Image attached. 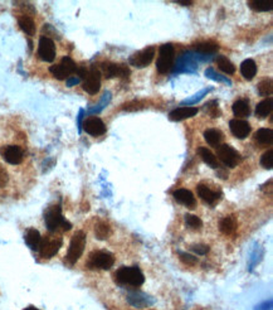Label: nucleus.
Listing matches in <instances>:
<instances>
[{
    "label": "nucleus",
    "mask_w": 273,
    "mask_h": 310,
    "mask_svg": "<svg viewBox=\"0 0 273 310\" xmlns=\"http://www.w3.org/2000/svg\"><path fill=\"white\" fill-rule=\"evenodd\" d=\"M44 222H46L47 228L51 232H54L57 228H62L63 231H70L72 228V225L63 217L62 208L59 204L48 207L44 212Z\"/></svg>",
    "instance_id": "obj_1"
},
{
    "label": "nucleus",
    "mask_w": 273,
    "mask_h": 310,
    "mask_svg": "<svg viewBox=\"0 0 273 310\" xmlns=\"http://www.w3.org/2000/svg\"><path fill=\"white\" fill-rule=\"evenodd\" d=\"M115 279L121 285L132 286V288H139L145 283V276H144L143 271L139 267H130V266H122L116 271Z\"/></svg>",
    "instance_id": "obj_2"
},
{
    "label": "nucleus",
    "mask_w": 273,
    "mask_h": 310,
    "mask_svg": "<svg viewBox=\"0 0 273 310\" xmlns=\"http://www.w3.org/2000/svg\"><path fill=\"white\" fill-rule=\"evenodd\" d=\"M175 62V48L172 43L162 44L159 48L156 59V70L160 75H166L172 71Z\"/></svg>",
    "instance_id": "obj_3"
},
{
    "label": "nucleus",
    "mask_w": 273,
    "mask_h": 310,
    "mask_svg": "<svg viewBox=\"0 0 273 310\" xmlns=\"http://www.w3.org/2000/svg\"><path fill=\"white\" fill-rule=\"evenodd\" d=\"M86 247V233L83 231H78L73 235L72 240H71L70 247H68L67 256H65V261L70 265L76 264L82 256L83 251Z\"/></svg>",
    "instance_id": "obj_4"
},
{
    "label": "nucleus",
    "mask_w": 273,
    "mask_h": 310,
    "mask_svg": "<svg viewBox=\"0 0 273 310\" xmlns=\"http://www.w3.org/2000/svg\"><path fill=\"white\" fill-rule=\"evenodd\" d=\"M115 264V259L110 252L94 251L88 257L87 267L91 270H110Z\"/></svg>",
    "instance_id": "obj_5"
},
{
    "label": "nucleus",
    "mask_w": 273,
    "mask_h": 310,
    "mask_svg": "<svg viewBox=\"0 0 273 310\" xmlns=\"http://www.w3.org/2000/svg\"><path fill=\"white\" fill-rule=\"evenodd\" d=\"M217 159H219L228 168H235L242 162L241 154L228 144H220L217 146Z\"/></svg>",
    "instance_id": "obj_6"
},
{
    "label": "nucleus",
    "mask_w": 273,
    "mask_h": 310,
    "mask_svg": "<svg viewBox=\"0 0 273 310\" xmlns=\"http://www.w3.org/2000/svg\"><path fill=\"white\" fill-rule=\"evenodd\" d=\"M99 73L104 75L107 80L114 77L127 78L130 76V70L123 63H114V62H104L101 63V70Z\"/></svg>",
    "instance_id": "obj_7"
},
{
    "label": "nucleus",
    "mask_w": 273,
    "mask_h": 310,
    "mask_svg": "<svg viewBox=\"0 0 273 310\" xmlns=\"http://www.w3.org/2000/svg\"><path fill=\"white\" fill-rule=\"evenodd\" d=\"M63 240L61 237L51 238L44 237L41 240V245H39V254L43 259H52L54 255L58 254L59 249L62 247Z\"/></svg>",
    "instance_id": "obj_8"
},
{
    "label": "nucleus",
    "mask_w": 273,
    "mask_h": 310,
    "mask_svg": "<svg viewBox=\"0 0 273 310\" xmlns=\"http://www.w3.org/2000/svg\"><path fill=\"white\" fill-rule=\"evenodd\" d=\"M83 90L88 95H96L101 88V73L99 70L92 67L87 71L86 76L83 77L82 83Z\"/></svg>",
    "instance_id": "obj_9"
},
{
    "label": "nucleus",
    "mask_w": 273,
    "mask_h": 310,
    "mask_svg": "<svg viewBox=\"0 0 273 310\" xmlns=\"http://www.w3.org/2000/svg\"><path fill=\"white\" fill-rule=\"evenodd\" d=\"M38 56L44 62H53L56 58V44L49 37L42 36L39 39Z\"/></svg>",
    "instance_id": "obj_10"
},
{
    "label": "nucleus",
    "mask_w": 273,
    "mask_h": 310,
    "mask_svg": "<svg viewBox=\"0 0 273 310\" xmlns=\"http://www.w3.org/2000/svg\"><path fill=\"white\" fill-rule=\"evenodd\" d=\"M155 58V48L154 47H148V48L143 49V51L136 52L135 54L130 57V63L133 67L144 68L149 66Z\"/></svg>",
    "instance_id": "obj_11"
},
{
    "label": "nucleus",
    "mask_w": 273,
    "mask_h": 310,
    "mask_svg": "<svg viewBox=\"0 0 273 310\" xmlns=\"http://www.w3.org/2000/svg\"><path fill=\"white\" fill-rule=\"evenodd\" d=\"M83 130L91 136H101L106 133V125L99 117L90 116L83 121Z\"/></svg>",
    "instance_id": "obj_12"
},
{
    "label": "nucleus",
    "mask_w": 273,
    "mask_h": 310,
    "mask_svg": "<svg viewBox=\"0 0 273 310\" xmlns=\"http://www.w3.org/2000/svg\"><path fill=\"white\" fill-rule=\"evenodd\" d=\"M229 129L237 139H246L251 134L252 128L247 120L233 119L229 122Z\"/></svg>",
    "instance_id": "obj_13"
},
{
    "label": "nucleus",
    "mask_w": 273,
    "mask_h": 310,
    "mask_svg": "<svg viewBox=\"0 0 273 310\" xmlns=\"http://www.w3.org/2000/svg\"><path fill=\"white\" fill-rule=\"evenodd\" d=\"M3 158L5 159V162L9 163L12 165H18L23 162V157H24V153H23L22 148L18 145H9L5 146L2 151Z\"/></svg>",
    "instance_id": "obj_14"
},
{
    "label": "nucleus",
    "mask_w": 273,
    "mask_h": 310,
    "mask_svg": "<svg viewBox=\"0 0 273 310\" xmlns=\"http://www.w3.org/2000/svg\"><path fill=\"white\" fill-rule=\"evenodd\" d=\"M173 196H174L175 201H177L178 203L183 204V206L189 207V208H194V207H195L196 204L195 197H194V194L191 193L189 189L185 188L177 189V191L173 193Z\"/></svg>",
    "instance_id": "obj_15"
},
{
    "label": "nucleus",
    "mask_w": 273,
    "mask_h": 310,
    "mask_svg": "<svg viewBox=\"0 0 273 310\" xmlns=\"http://www.w3.org/2000/svg\"><path fill=\"white\" fill-rule=\"evenodd\" d=\"M196 192H198V196L203 199V202H206L207 204H211V206H214L220 198V192H213L206 184H199Z\"/></svg>",
    "instance_id": "obj_16"
},
{
    "label": "nucleus",
    "mask_w": 273,
    "mask_h": 310,
    "mask_svg": "<svg viewBox=\"0 0 273 310\" xmlns=\"http://www.w3.org/2000/svg\"><path fill=\"white\" fill-rule=\"evenodd\" d=\"M198 114V109L196 107H178V109L173 110L169 114V119L172 121H183V120L193 117Z\"/></svg>",
    "instance_id": "obj_17"
},
{
    "label": "nucleus",
    "mask_w": 273,
    "mask_h": 310,
    "mask_svg": "<svg viewBox=\"0 0 273 310\" xmlns=\"http://www.w3.org/2000/svg\"><path fill=\"white\" fill-rule=\"evenodd\" d=\"M254 140H256V143L259 144L261 146L271 145V144L273 143L272 129L262 128V129H259V130H257V133L254 134Z\"/></svg>",
    "instance_id": "obj_18"
},
{
    "label": "nucleus",
    "mask_w": 273,
    "mask_h": 310,
    "mask_svg": "<svg viewBox=\"0 0 273 310\" xmlns=\"http://www.w3.org/2000/svg\"><path fill=\"white\" fill-rule=\"evenodd\" d=\"M232 111L235 117L238 119H243L251 114V109H249V102L246 99H240L233 104Z\"/></svg>",
    "instance_id": "obj_19"
},
{
    "label": "nucleus",
    "mask_w": 273,
    "mask_h": 310,
    "mask_svg": "<svg viewBox=\"0 0 273 310\" xmlns=\"http://www.w3.org/2000/svg\"><path fill=\"white\" fill-rule=\"evenodd\" d=\"M24 238L28 247L33 250V251H38L42 240V236L41 233H39V231H37L36 228H28V231L25 232Z\"/></svg>",
    "instance_id": "obj_20"
},
{
    "label": "nucleus",
    "mask_w": 273,
    "mask_h": 310,
    "mask_svg": "<svg viewBox=\"0 0 273 310\" xmlns=\"http://www.w3.org/2000/svg\"><path fill=\"white\" fill-rule=\"evenodd\" d=\"M237 227H238L237 220H235L233 216H228V217L222 218L219 222L220 232L224 233V235H227V236L233 235V233L237 231Z\"/></svg>",
    "instance_id": "obj_21"
},
{
    "label": "nucleus",
    "mask_w": 273,
    "mask_h": 310,
    "mask_svg": "<svg viewBox=\"0 0 273 310\" xmlns=\"http://www.w3.org/2000/svg\"><path fill=\"white\" fill-rule=\"evenodd\" d=\"M18 24H19L20 29L28 36H34V33H36V23L29 15H20L18 18Z\"/></svg>",
    "instance_id": "obj_22"
},
{
    "label": "nucleus",
    "mask_w": 273,
    "mask_h": 310,
    "mask_svg": "<svg viewBox=\"0 0 273 310\" xmlns=\"http://www.w3.org/2000/svg\"><path fill=\"white\" fill-rule=\"evenodd\" d=\"M241 73L246 80H252L257 73V65L253 59H246L241 65Z\"/></svg>",
    "instance_id": "obj_23"
},
{
    "label": "nucleus",
    "mask_w": 273,
    "mask_h": 310,
    "mask_svg": "<svg viewBox=\"0 0 273 310\" xmlns=\"http://www.w3.org/2000/svg\"><path fill=\"white\" fill-rule=\"evenodd\" d=\"M198 153L207 165H209L211 168H214V169H218V168H219V163H218L217 157H215L209 149L204 148V146H200V148L198 149Z\"/></svg>",
    "instance_id": "obj_24"
},
{
    "label": "nucleus",
    "mask_w": 273,
    "mask_h": 310,
    "mask_svg": "<svg viewBox=\"0 0 273 310\" xmlns=\"http://www.w3.org/2000/svg\"><path fill=\"white\" fill-rule=\"evenodd\" d=\"M204 139H206L207 143L211 146H219L220 143L223 140V134L220 133L217 129H208V130L204 133Z\"/></svg>",
    "instance_id": "obj_25"
},
{
    "label": "nucleus",
    "mask_w": 273,
    "mask_h": 310,
    "mask_svg": "<svg viewBox=\"0 0 273 310\" xmlns=\"http://www.w3.org/2000/svg\"><path fill=\"white\" fill-rule=\"evenodd\" d=\"M94 235L98 238L99 241H104L106 238L110 237L111 235V227L107 222L105 221H99L96 226H94Z\"/></svg>",
    "instance_id": "obj_26"
},
{
    "label": "nucleus",
    "mask_w": 273,
    "mask_h": 310,
    "mask_svg": "<svg viewBox=\"0 0 273 310\" xmlns=\"http://www.w3.org/2000/svg\"><path fill=\"white\" fill-rule=\"evenodd\" d=\"M193 47H194V49H196V51H199V52H203V53H214V52H217L218 49H219L218 43H215V42H212V41L196 42Z\"/></svg>",
    "instance_id": "obj_27"
},
{
    "label": "nucleus",
    "mask_w": 273,
    "mask_h": 310,
    "mask_svg": "<svg viewBox=\"0 0 273 310\" xmlns=\"http://www.w3.org/2000/svg\"><path fill=\"white\" fill-rule=\"evenodd\" d=\"M215 62H217L218 68H219L222 72L227 73V75H234V72H235L234 65H233V63L230 62L227 57L219 56Z\"/></svg>",
    "instance_id": "obj_28"
},
{
    "label": "nucleus",
    "mask_w": 273,
    "mask_h": 310,
    "mask_svg": "<svg viewBox=\"0 0 273 310\" xmlns=\"http://www.w3.org/2000/svg\"><path fill=\"white\" fill-rule=\"evenodd\" d=\"M272 112V99H266L259 102L256 107V115L259 117H267Z\"/></svg>",
    "instance_id": "obj_29"
},
{
    "label": "nucleus",
    "mask_w": 273,
    "mask_h": 310,
    "mask_svg": "<svg viewBox=\"0 0 273 310\" xmlns=\"http://www.w3.org/2000/svg\"><path fill=\"white\" fill-rule=\"evenodd\" d=\"M249 8L254 12H269L272 10V4L268 2H259V0H253V2H248Z\"/></svg>",
    "instance_id": "obj_30"
},
{
    "label": "nucleus",
    "mask_w": 273,
    "mask_h": 310,
    "mask_svg": "<svg viewBox=\"0 0 273 310\" xmlns=\"http://www.w3.org/2000/svg\"><path fill=\"white\" fill-rule=\"evenodd\" d=\"M49 72L52 73V75L54 76V77L57 78V80H67L68 77H70V75H68L67 71L64 70V67L61 65V63H58V65H53L49 67Z\"/></svg>",
    "instance_id": "obj_31"
},
{
    "label": "nucleus",
    "mask_w": 273,
    "mask_h": 310,
    "mask_svg": "<svg viewBox=\"0 0 273 310\" xmlns=\"http://www.w3.org/2000/svg\"><path fill=\"white\" fill-rule=\"evenodd\" d=\"M273 92V83L271 78H264L263 81H261L258 85V94L261 96L267 97Z\"/></svg>",
    "instance_id": "obj_32"
},
{
    "label": "nucleus",
    "mask_w": 273,
    "mask_h": 310,
    "mask_svg": "<svg viewBox=\"0 0 273 310\" xmlns=\"http://www.w3.org/2000/svg\"><path fill=\"white\" fill-rule=\"evenodd\" d=\"M185 225L191 230H199L203 226V222L195 214H185Z\"/></svg>",
    "instance_id": "obj_33"
},
{
    "label": "nucleus",
    "mask_w": 273,
    "mask_h": 310,
    "mask_svg": "<svg viewBox=\"0 0 273 310\" xmlns=\"http://www.w3.org/2000/svg\"><path fill=\"white\" fill-rule=\"evenodd\" d=\"M261 165L264 168V169L271 170L273 168V150L269 149V150L264 151L261 157Z\"/></svg>",
    "instance_id": "obj_34"
},
{
    "label": "nucleus",
    "mask_w": 273,
    "mask_h": 310,
    "mask_svg": "<svg viewBox=\"0 0 273 310\" xmlns=\"http://www.w3.org/2000/svg\"><path fill=\"white\" fill-rule=\"evenodd\" d=\"M61 65L63 66V67H64V70L67 71L68 75H70V76L77 72V65H76L75 61H73L71 57H68V56L63 57L62 61H61Z\"/></svg>",
    "instance_id": "obj_35"
},
{
    "label": "nucleus",
    "mask_w": 273,
    "mask_h": 310,
    "mask_svg": "<svg viewBox=\"0 0 273 310\" xmlns=\"http://www.w3.org/2000/svg\"><path fill=\"white\" fill-rule=\"evenodd\" d=\"M206 111L208 112L209 115L213 117V119H217L218 116H220V110H219V105H218V101H211L204 106Z\"/></svg>",
    "instance_id": "obj_36"
},
{
    "label": "nucleus",
    "mask_w": 273,
    "mask_h": 310,
    "mask_svg": "<svg viewBox=\"0 0 273 310\" xmlns=\"http://www.w3.org/2000/svg\"><path fill=\"white\" fill-rule=\"evenodd\" d=\"M209 246L204 245V243H196V245H191L190 246V251L194 252L196 255H200V256H204L209 252Z\"/></svg>",
    "instance_id": "obj_37"
},
{
    "label": "nucleus",
    "mask_w": 273,
    "mask_h": 310,
    "mask_svg": "<svg viewBox=\"0 0 273 310\" xmlns=\"http://www.w3.org/2000/svg\"><path fill=\"white\" fill-rule=\"evenodd\" d=\"M179 256L184 264L189 265V266H194V265H196V262H198L195 256H193V255L190 254H186V252H179Z\"/></svg>",
    "instance_id": "obj_38"
},
{
    "label": "nucleus",
    "mask_w": 273,
    "mask_h": 310,
    "mask_svg": "<svg viewBox=\"0 0 273 310\" xmlns=\"http://www.w3.org/2000/svg\"><path fill=\"white\" fill-rule=\"evenodd\" d=\"M8 180H9V175H8L7 170L0 165V188L5 187L8 184Z\"/></svg>",
    "instance_id": "obj_39"
},
{
    "label": "nucleus",
    "mask_w": 273,
    "mask_h": 310,
    "mask_svg": "<svg viewBox=\"0 0 273 310\" xmlns=\"http://www.w3.org/2000/svg\"><path fill=\"white\" fill-rule=\"evenodd\" d=\"M271 308H272V301L268 304V306H267V303H264V304H262V305L259 306L258 309H256V310H269Z\"/></svg>",
    "instance_id": "obj_40"
},
{
    "label": "nucleus",
    "mask_w": 273,
    "mask_h": 310,
    "mask_svg": "<svg viewBox=\"0 0 273 310\" xmlns=\"http://www.w3.org/2000/svg\"><path fill=\"white\" fill-rule=\"evenodd\" d=\"M80 81H81V80H80V78H78V77H77V78H75V80H70V81H68V82H67V85H68V86H73V85H77V83H78V82H80Z\"/></svg>",
    "instance_id": "obj_41"
},
{
    "label": "nucleus",
    "mask_w": 273,
    "mask_h": 310,
    "mask_svg": "<svg viewBox=\"0 0 273 310\" xmlns=\"http://www.w3.org/2000/svg\"><path fill=\"white\" fill-rule=\"evenodd\" d=\"M178 4L180 5H184V7H188V5H191L193 4V2H180V0H178Z\"/></svg>",
    "instance_id": "obj_42"
},
{
    "label": "nucleus",
    "mask_w": 273,
    "mask_h": 310,
    "mask_svg": "<svg viewBox=\"0 0 273 310\" xmlns=\"http://www.w3.org/2000/svg\"><path fill=\"white\" fill-rule=\"evenodd\" d=\"M24 310H39V309H37L36 306H28V308H25Z\"/></svg>",
    "instance_id": "obj_43"
}]
</instances>
